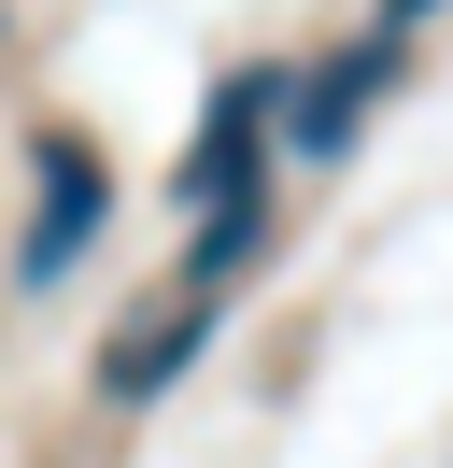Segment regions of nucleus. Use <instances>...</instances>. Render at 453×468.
<instances>
[{
	"label": "nucleus",
	"mask_w": 453,
	"mask_h": 468,
	"mask_svg": "<svg viewBox=\"0 0 453 468\" xmlns=\"http://www.w3.org/2000/svg\"><path fill=\"white\" fill-rule=\"evenodd\" d=\"M100 199H113V185H100V156H85V143H43V213H28V284H57V270H71L85 241H100Z\"/></svg>",
	"instance_id": "obj_2"
},
{
	"label": "nucleus",
	"mask_w": 453,
	"mask_h": 468,
	"mask_svg": "<svg viewBox=\"0 0 453 468\" xmlns=\"http://www.w3.org/2000/svg\"><path fill=\"white\" fill-rule=\"evenodd\" d=\"M198 326H213V313H198V284H184V313H156V326H142V341L113 355L100 383H113V398H156V383H170V369H184V355H198Z\"/></svg>",
	"instance_id": "obj_4"
},
{
	"label": "nucleus",
	"mask_w": 453,
	"mask_h": 468,
	"mask_svg": "<svg viewBox=\"0 0 453 468\" xmlns=\"http://www.w3.org/2000/svg\"><path fill=\"white\" fill-rule=\"evenodd\" d=\"M383 71H396V29H383V43H354V58H326V71H283V100H298L283 128H298L311 156H340V143L368 128V100H383Z\"/></svg>",
	"instance_id": "obj_1"
},
{
	"label": "nucleus",
	"mask_w": 453,
	"mask_h": 468,
	"mask_svg": "<svg viewBox=\"0 0 453 468\" xmlns=\"http://www.w3.org/2000/svg\"><path fill=\"white\" fill-rule=\"evenodd\" d=\"M425 15H453V0H383V29H425Z\"/></svg>",
	"instance_id": "obj_5"
},
{
	"label": "nucleus",
	"mask_w": 453,
	"mask_h": 468,
	"mask_svg": "<svg viewBox=\"0 0 453 468\" xmlns=\"http://www.w3.org/2000/svg\"><path fill=\"white\" fill-rule=\"evenodd\" d=\"M269 114H283V71H241V86L213 100V128H198V156H184V199H226V185H255V156H269Z\"/></svg>",
	"instance_id": "obj_3"
}]
</instances>
